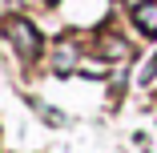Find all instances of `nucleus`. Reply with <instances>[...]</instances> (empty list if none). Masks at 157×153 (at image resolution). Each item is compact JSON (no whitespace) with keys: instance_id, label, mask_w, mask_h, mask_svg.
I'll return each instance as SVG.
<instances>
[{"instance_id":"1","label":"nucleus","mask_w":157,"mask_h":153,"mask_svg":"<svg viewBox=\"0 0 157 153\" xmlns=\"http://www.w3.org/2000/svg\"><path fill=\"white\" fill-rule=\"evenodd\" d=\"M4 33H8V40H12L24 56H33V52L40 48V33H36V24H28L24 16H12V20L4 24Z\"/></svg>"},{"instance_id":"3","label":"nucleus","mask_w":157,"mask_h":153,"mask_svg":"<svg viewBox=\"0 0 157 153\" xmlns=\"http://www.w3.org/2000/svg\"><path fill=\"white\" fill-rule=\"evenodd\" d=\"M52 65H56V73H65V69H81V65H77V48H73V44H60V52H56Z\"/></svg>"},{"instance_id":"2","label":"nucleus","mask_w":157,"mask_h":153,"mask_svg":"<svg viewBox=\"0 0 157 153\" xmlns=\"http://www.w3.org/2000/svg\"><path fill=\"white\" fill-rule=\"evenodd\" d=\"M133 20L145 36H157V0H149V4H137L133 8Z\"/></svg>"},{"instance_id":"4","label":"nucleus","mask_w":157,"mask_h":153,"mask_svg":"<svg viewBox=\"0 0 157 153\" xmlns=\"http://www.w3.org/2000/svg\"><path fill=\"white\" fill-rule=\"evenodd\" d=\"M40 117L48 121V125H65V117H60L56 109H48V105H40Z\"/></svg>"}]
</instances>
